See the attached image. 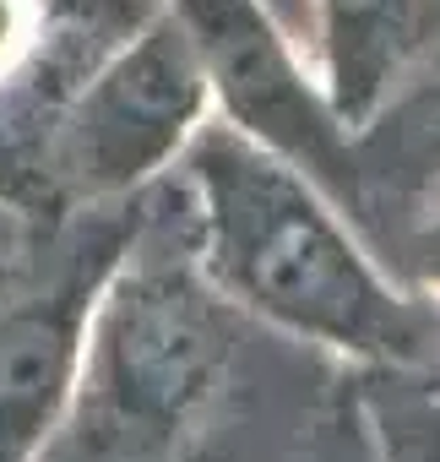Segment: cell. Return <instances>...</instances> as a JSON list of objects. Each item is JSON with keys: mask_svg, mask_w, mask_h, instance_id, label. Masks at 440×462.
<instances>
[{"mask_svg": "<svg viewBox=\"0 0 440 462\" xmlns=\"http://www.w3.org/2000/svg\"><path fill=\"white\" fill-rule=\"evenodd\" d=\"M163 180L201 273L245 321L380 370L424 365L429 316L289 158L212 115Z\"/></svg>", "mask_w": 440, "mask_h": 462, "instance_id": "6da1fadb", "label": "cell"}, {"mask_svg": "<svg viewBox=\"0 0 440 462\" xmlns=\"http://www.w3.org/2000/svg\"><path fill=\"white\" fill-rule=\"evenodd\" d=\"M240 332L158 180L93 300L60 446L77 462H190L234 397Z\"/></svg>", "mask_w": 440, "mask_h": 462, "instance_id": "7a4b0ae2", "label": "cell"}, {"mask_svg": "<svg viewBox=\"0 0 440 462\" xmlns=\"http://www.w3.org/2000/svg\"><path fill=\"white\" fill-rule=\"evenodd\" d=\"M212 120V88L174 0L104 50L60 98L39 142V185L50 223L152 190L190 136Z\"/></svg>", "mask_w": 440, "mask_h": 462, "instance_id": "3957f363", "label": "cell"}, {"mask_svg": "<svg viewBox=\"0 0 440 462\" xmlns=\"http://www.w3.org/2000/svg\"><path fill=\"white\" fill-rule=\"evenodd\" d=\"M142 196L50 223L39 256L0 289V462H44L60 440L93 300L142 223Z\"/></svg>", "mask_w": 440, "mask_h": 462, "instance_id": "277c9868", "label": "cell"}, {"mask_svg": "<svg viewBox=\"0 0 440 462\" xmlns=\"http://www.w3.org/2000/svg\"><path fill=\"white\" fill-rule=\"evenodd\" d=\"M174 12L196 39L212 115L261 142L267 152L289 158L364 228L375 196L359 163V136L332 109L321 71H305L267 0H174Z\"/></svg>", "mask_w": 440, "mask_h": 462, "instance_id": "5b68a950", "label": "cell"}, {"mask_svg": "<svg viewBox=\"0 0 440 462\" xmlns=\"http://www.w3.org/2000/svg\"><path fill=\"white\" fill-rule=\"evenodd\" d=\"M440 0H316L321 88L359 136L435 33Z\"/></svg>", "mask_w": 440, "mask_h": 462, "instance_id": "8992f818", "label": "cell"}, {"mask_svg": "<svg viewBox=\"0 0 440 462\" xmlns=\"http://www.w3.org/2000/svg\"><path fill=\"white\" fill-rule=\"evenodd\" d=\"M359 163L375 185L397 190H435L440 185V77L413 82L408 93H391L375 120L359 131Z\"/></svg>", "mask_w": 440, "mask_h": 462, "instance_id": "52a82bcc", "label": "cell"}, {"mask_svg": "<svg viewBox=\"0 0 440 462\" xmlns=\"http://www.w3.org/2000/svg\"><path fill=\"white\" fill-rule=\"evenodd\" d=\"M294 462H386L375 413H370L364 402H337V408H326V413L305 430Z\"/></svg>", "mask_w": 440, "mask_h": 462, "instance_id": "ba28073f", "label": "cell"}, {"mask_svg": "<svg viewBox=\"0 0 440 462\" xmlns=\"http://www.w3.org/2000/svg\"><path fill=\"white\" fill-rule=\"evenodd\" d=\"M50 6L77 39H87L93 50H115L158 0H50Z\"/></svg>", "mask_w": 440, "mask_h": 462, "instance_id": "9c48e42d", "label": "cell"}, {"mask_svg": "<svg viewBox=\"0 0 440 462\" xmlns=\"http://www.w3.org/2000/svg\"><path fill=\"white\" fill-rule=\"evenodd\" d=\"M402 267H408L429 294L440 289V212H435V207H424V212L413 217L408 245H402Z\"/></svg>", "mask_w": 440, "mask_h": 462, "instance_id": "30bf717a", "label": "cell"}, {"mask_svg": "<svg viewBox=\"0 0 440 462\" xmlns=\"http://www.w3.org/2000/svg\"><path fill=\"white\" fill-rule=\"evenodd\" d=\"M23 262H28V256H23ZM23 262H17V256H6V251H0V289H6V283L17 278V267H23Z\"/></svg>", "mask_w": 440, "mask_h": 462, "instance_id": "8fae6325", "label": "cell"}, {"mask_svg": "<svg viewBox=\"0 0 440 462\" xmlns=\"http://www.w3.org/2000/svg\"><path fill=\"white\" fill-rule=\"evenodd\" d=\"M386 462H391V457H386Z\"/></svg>", "mask_w": 440, "mask_h": 462, "instance_id": "7c38bea8", "label": "cell"}]
</instances>
